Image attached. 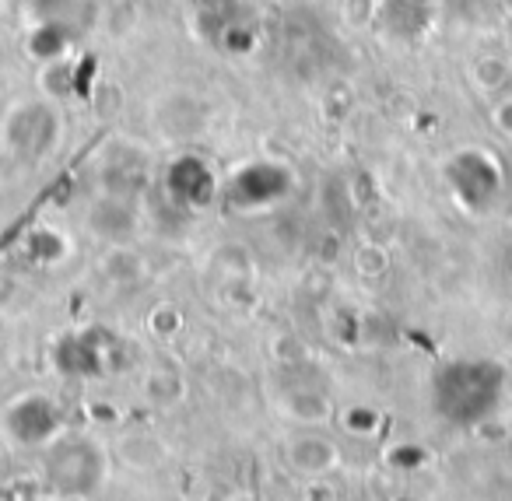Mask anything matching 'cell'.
I'll return each instance as SVG.
<instances>
[{
  "mask_svg": "<svg viewBox=\"0 0 512 501\" xmlns=\"http://www.w3.org/2000/svg\"><path fill=\"white\" fill-rule=\"evenodd\" d=\"M495 127L502 130L505 137H512V95H505L495 106Z\"/></svg>",
  "mask_w": 512,
  "mask_h": 501,
  "instance_id": "5b68a950",
  "label": "cell"
},
{
  "mask_svg": "<svg viewBox=\"0 0 512 501\" xmlns=\"http://www.w3.org/2000/svg\"><path fill=\"white\" fill-rule=\"evenodd\" d=\"M18 4H22L29 15H36L39 22H43V18H57L60 11L71 4V0H18Z\"/></svg>",
  "mask_w": 512,
  "mask_h": 501,
  "instance_id": "277c9868",
  "label": "cell"
},
{
  "mask_svg": "<svg viewBox=\"0 0 512 501\" xmlns=\"http://www.w3.org/2000/svg\"><path fill=\"white\" fill-rule=\"evenodd\" d=\"M474 81H477V88H481V92L498 95V92H505V88L512 85V67L505 64L502 57H484L481 64L474 67Z\"/></svg>",
  "mask_w": 512,
  "mask_h": 501,
  "instance_id": "3957f363",
  "label": "cell"
},
{
  "mask_svg": "<svg viewBox=\"0 0 512 501\" xmlns=\"http://www.w3.org/2000/svg\"><path fill=\"white\" fill-rule=\"evenodd\" d=\"M169 186L179 200H190V204H200V200L211 197L214 190V176L200 158H179L176 165L169 169Z\"/></svg>",
  "mask_w": 512,
  "mask_h": 501,
  "instance_id": "7a4b0ae2",
  "label": "cell"
},
{
  "mask_svg": "<svg viewBox=\"0 0 512 501\" xmlns=\"http://www.w3.org/2000/svg\"><path fill=\"white\" fill-rule=\"evenodd\" d=\"M4 137H8V148L18 151L25 162H36L50 148H57L60 137V116L46 102H22L15 113L4 123Z\"/></svg>",
  "mask_w": 512,
  "mask_h": 501,
  "instance_id": "6da1fadb",
  "label": "cell"
}]
</instances>
